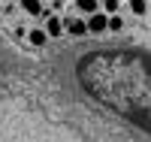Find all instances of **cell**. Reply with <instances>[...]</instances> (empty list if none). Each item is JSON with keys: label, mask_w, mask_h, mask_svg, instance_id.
<instances>
[{"label": "cell", "mask_w": 151, "mask_h": 142, "mask_svg": "<svg viewBox=\"0 0 151 142\" xmlns=\"http://www.w3.org/2000/svg\"><path fill=\"white\" fill-rule=\"evenodd\" d=\"M64 33L73 36V40H82V36H88V21L82 15H67L64 18Z\"/></svg>", "instance_id": "6da1fadb"}, {"label": "cell", "mask_w": 151, "mask_h": 142, "mask_svg": "<svg viewBox=\"0 0 151 142\" xmlns=\"http://www.w3.org/2000/svg\"><path fill=\"white\" fill-rule=\"evenodd\" d=\"M18 6H21V12H27V15H33V18H42V21L52 15V9L42 6V0H18Z\"/></svg>", "instance_id": "7a4b0ae2"}, {"label": "cell", "mask_w": 151, "mask_h": 142, "mask_svg": "<svg viewBox=\"0 0 151 142\" xmlns=\"http://www.w3.org/2000/svg\"><path fill=\"white\" fill-rule=\"evenodd\" d=\"M85 21H88V33H106L109 15L103 9H97V12H91V15H85Z\"/></svg>", "instance_id": "3957f363"}, {"label": "cell", "mask_w": 151, "mask_h": 142, "mask_svg": "<svg viewBox=\"0 0 151 142\" xmlns=\"http://www.w3.org/2000/svg\"><path fill=\"white\" fill-rule=\"evenodd\" d=\"M42 27H45V33H48V40H55V36H64V18H58L55 12H52V15L42 21Z\"/></svg>", "instance_id": "277c9868"}, {"label": "cell", "mask_w": 151, "mask_h": 142, "mask_svg": "<svg viewBox=\"0 0 151 142\" xmlns=\"http://www.w3.org/2000/svg\"><path fill=\"white\" fill-rule=\"evenodd\" d=\"M27 43H30L33 48H42V45L48 43V33H45V27H30V30H27Z\"/></svg>", "instance_id": "5b68a950"}, {"label": "cell", "mask_w": 151, "mask_h": 142, "mask_svg": "<svg viewBox=\"0 0 151 142\" xmlns=\"http://www.w3.org/2000/svg\"><path fill=\"white\" fill-rule=\"evenodd\" d=\"M73 3H76V12H82V15H91L100 9V0H73Z\"/></svg>", "instance_id": "8992f818"}, {"label": "cell", "mask_w": 151, "mask_h": 142, "mask_svg": "<svg viewBox=\"0 0 151 142\" xmlns=\"http://www.w3.org/2000/svg\"><path fill=\"white\" fill-rule=\"evenodd\" d=\"M106 30H109V33H118V30H124V18L118 15V12H112V15H109V24H106Z\"/></svg>", "instance_id": "52a82bcc"}, {"label": "cell", "mask_w": 151, "mask_h": 142, "mask_svg": "<svg viewBox=\"0 0 151 142\" xmlns=\"http://www.w3.org/2000/svg\"><path fill=\"white\" fill-rule=\"evenodd\" d=\"M127 6H130L133 15H145L148 12V0H127Z\"/></svg>", "instance_id": "ba28073f"}, {"label": "cell", "mask_w": 151, "mask_h": 142, "mask_svg": "<svg viewBox=\"0 0 151 142\" xmlns=\"http://www.w3.org/2000/svg\"><path fill=\"white\" fill-rule=\"evenodd\" d=\"M100 9L112 15V12H121V0H100Z\"/></svg>", "instance_id": "9c48e42d"}, {"label": "cell", "mask_w": 151, "mask_h": 142, "mask_svg": "<svg viewBox=\"0 0 151 142\" xmlns=\"http://www.w3.org/2000/svg\"><path fill=\"white\" fill-rule=\"evenodd\" d=\"M48 9H52V12H58V9H64V0H55V3L48 6Z\"/></svg>", "instance_id": "30bf717a"}]
</instances>
